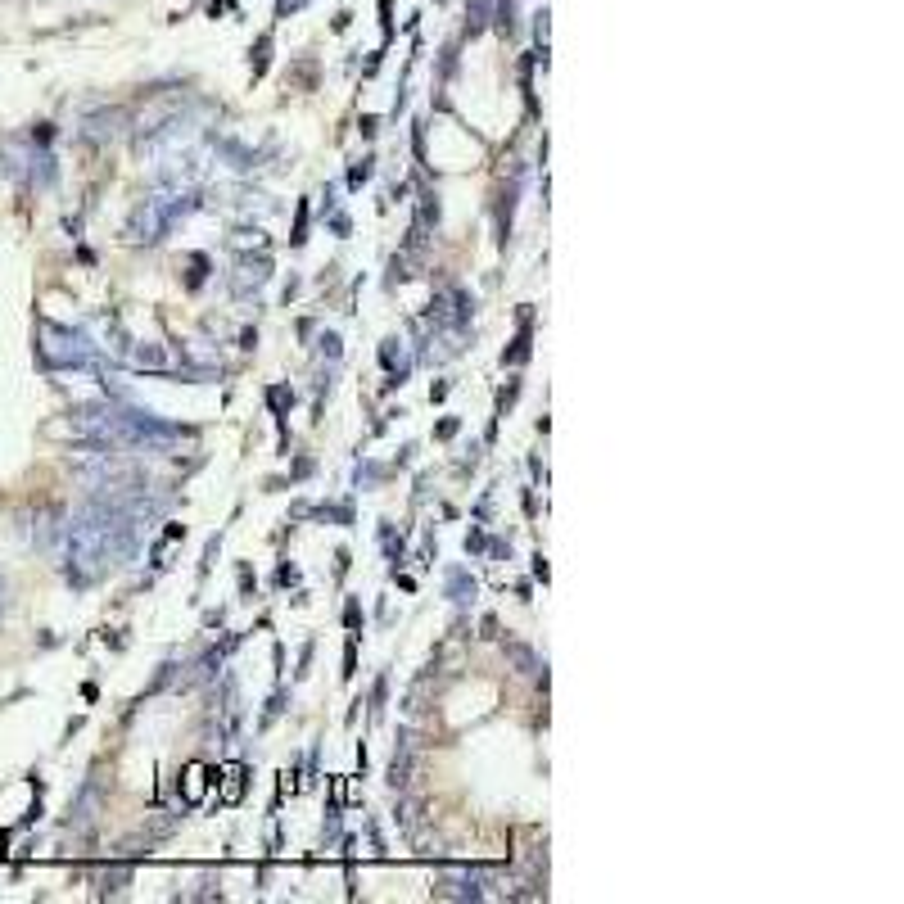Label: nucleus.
<instances>
[{"instance_id":"f257e3e1","label":"nucleus","mask_w":904,"mask_h":904,"mask_svg":"<svg viewBox=\"0 0 904 904\" xmlns=\"http://www.w3.org/2000/svg\"><path fill=\"white\" fill-rule=\"evenodd\" d=\"M190 208H195V186H181V181H163L154 195H145L141 204H136L132 213V240H145V245H154V240H163L172 231V222L177 217H186Z\"/></svg>"},{"instance_id":"f03ea898","label":"nucleus","mask_w":904,"mask_h":904,"mask_svg":"<svg viewBox=\"0 0 904 904\" xmlns=\"http://www.w3.org/2000/svg\"><path fill=\"white\" fill-rule=\"evenodd\" d=\"M37 358L46 362L50 371L86 367V362L95 358V344L86 339V330L59 326V321H37Z\"/></svg>"},{"instance_id":"7ed1b4c3","label":"nucleus","mask_w":904,"mask_h":904,"mask_svg":"<svg viewBox=\"0 0 904 904\" xmlns=\"http://www.w3.org/2000/svg\"><path fill=\"white\" fill-rule=\"evenodd\" d=\"M267 281H272V263H267L263 254H258V258H240V263H236V276H231V290H236L240 299H245V294H258V290H263Z\"/></svg>"},{"instance_id":"20e7f679","label":"nucleus","mask_w":904,"mask_h":904,"mask_svg":"<svg viewBox=\"0 0 904 904\" xmlns=\"http://www.w3.org/2000/svg\"><path fill=\"white\" fill-rule=\"evenodd\" d=\"M123 123H127L123 109H100V113H91V118L82 123V136H86V141H113V136L123 132Z\"/></svg>"},{"instance_id":"39448f33","label":"nucleus","mask_w":904,"mask_h":904,"mask_svg":"<svg viewBox=\"0 0 904 904\" xmlns=\"http://www.w3.org/2000/svg\"><path fill=\"white\" fill-rule=\"evenodd\" d=\"M204 787H208V769L204 764H186V769H181V801L199 805L204 801Z\"/></svg>"},{"instance_id":"423d86ee","label":"nucleus","mask_w":904,"mask_h":904,"mask_svg":"<svg viewBox=\"0 0 904 904\" xmlns=\"http://www.w3.org/2000/svg\"><path fill=\"white\" fill-rule=\"evenodd\" d=\"M245 764H226L222 769V805H240V796H245Z\"/></svg>"},{"instance_id":"0eeeda50","label":"nucleus","mask_w":904,"mask_h":904,"mask_svg":"<svg viewBox=\"0 0 904 904\" xmlns=\"http://www.w3.org/2000/svg\"><path fill=\"white\" fill-rule=\"evenodd\" d=\"M132 362H136V367H145V371H168L172 367V358L159 349V344H136Z\"/></svg>"},{"instance_id":"6e6552de","label":"nucleus","mask_w":904,"mask_h":904,"mask_svg":"<svg viewBox=\"0 0 904 904\" xmlns=\"http://www.w3.org/2000/svg\"><path fill=\"white\" fill-rule=\"evenodd\" d=\"M489 14H493V0H471V14H466V32H480L484 23H489Z\"/></svg>"},{"instance_id":"1a4fd4ad","label":"nucleus","mask_w":904,"mask_h":904,"mask_svg":"<svg viewBox=\"0 0 904 904\" xmlns=\"http://www.w3.org/2000/svg\"><path fill=\"white\" fill-rule=\"evenodd\" d=\"M407 769H412V755H407V746H403V751L394 755V764H389V782H394V787H403V782H407Z\"/></svg>"},{"instance_id":"9d476101","label":"nucleus","mask_w":904,"mask_h":904,"mask_svg":"<svg viewBox=\"0 0 904 904\" xmlns=\"http://www.w3.org/2000/svg\"><path fill=\"white\" fill-rule=\"evenodd\" d=\"M498 28L502 32L516 28V0H498Z\"/></svg>"},{"instance_id":"9b49d317","label":"nucleus","mask_w":904,"mask_h":904,"mask_svg":"<svg viewBox=\"0 0 904 904\" xmlns=\"http://www.w3.org/2000/svg\"><path fill=\"white\" fill-rule=\"evenodd\" d=\"M127 877H132V868H113V873H104V891H118Z\"/></svg>"},{"instance_id":"f8f14e48","label":"nucleus","mask_w":904,"mask_h":904,"mask_svg":"<svg viewBox=\"0 0 904 904\" xmlns=\"http://www.w3.org/2000/svg\"><path fill=\"white\" fill-rule=\"evenodd\" d=\"M511 660H516V665L525 669V674H534V656H529L525 647H511Z\"/></svg>"},{"instance_id":"ddd939ff","label":"nucleus","mask_w":904,"mask_h":904,"mask_svg":"<svg viewBox=\"0 0 904 904\" xmlns=\"http://www.w3.org/2000/svg\"><path fill=\"white\" fill-rule=\"evenodd\" d=\"M371 177V159H362V168H353L349 172V186H362V181Z\"/></svg>"},{"instance_id":"4468645a","label":"nucleus","mask_w":904,"mask_h":904,"mask_svg":"<svg viewBox=\"0 0 904 904\" xmlns=\"http://www.w3.org/2000/svg\"><path fill=\"white\" fill-rule=\"evenodd\" d=\"M5 611H10V584H5V575H0V620H5Z\"/></svg>"},{"instance_id":"2eb2a0df","label":"nucleus","mask_w":904,"mask_h":904,"mask_svg":"<svg viewBox=\"0 0 904 904\" xmlns=\"http://www.w3.org/2000/svg\"><path fill=\"white\" fill-rule=\"evenodd\" d=\"M321 353H330V358H339V335H326V339H321Z\"/></svg>"}]
</instances>
